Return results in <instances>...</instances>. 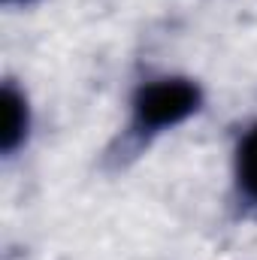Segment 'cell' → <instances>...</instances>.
<instances>
[{
  "label": "cell",
  "mask_w": 257,
  "mask_h": 260,
  "mask_svg": "<svg viewBox=\"0 0 257 260\" xmlns=\"http://www.w3.org/2000/svg\"><path fill=\"white\" fill-rule=\"evenodd\" d=\"M6 6H27V3H34V0H3Z\"/></svg>",
  "instance_id": "277c9868"
},
{
  "label": "cell",
  "mask_w": 257,
  "mask_h": 260,
  "mask_svg": "<svg viewBox=\"0 0 257 260\" xmlns=\"http://www.w3.org/2000/svg\"><path fill=\"white\" fill-rule=\"evenodd\" d=\"M0 103H3L0 151H3V157H15V154L27 145V139H30V127H34L30 100H27V94H24L12 79H6V82H3Z\"/></svg>",
  "instance_id": "7a4b0ae2"
},
{
  "label": "cell",
  "mask_w": 257,
  "mask_h": 260,
  "mask_svg": "<svg viewBox=\"0 0 257 260\" xmlns=\"http://www.w3.org/2000/svg\"><path fill=\"white\" fill-rule=\"evenodd\" d=\"M233 188L245 209L257 212V121L239 133L233 148Z\"/></svg>",
  "instance_id": "3957f363"
},
{
  "label": "cell",
  "mask_w": 257,
  "mask_h": 260,
  "mask_svg": "<svg viewBox=\"0 0 257 260\" xmlns=\"http://www.w3.org/2000/svg\"><path fill=\"white\" fill-rule=\"evenodd\" d=\"M203 85L191 76H151L139 82L130 94V115L124 124L121 148L136 154L148 148L157 136L182 127L203 109Z\"/></svg>",
  "instance_id": "6da1fadb"
}]
</instances>
